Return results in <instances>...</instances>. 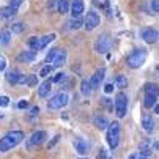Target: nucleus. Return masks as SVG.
Segmentation results:
<instances>
[{"label": "nucleus", "instance_id": "nucleus-45", "mask_svg": "<svg viewBox=\"0 0 159 159\" xmlns=\"http://www.w3.org/2000/svg\"><path fill=\"white\" fill-rule=\"evenodd\" d=\"M79 159H87V157H79Z\"/></svg>", "mask_w": 159, "mask_h": 159}, {"label": "nucleus", "instance_id": "nucleus-32", "mask_svg": "<svg viewBox=\"0 0 159 159\" xmlns=\"http://www.w3.org/2000/svg\"><path fill=\"white\" fill-rule=\"evenodd\" d=\"M22 5V0H10V5L8 7H11V8H14L16 11H17V8Z\"/></svg>", "mask_w": 159, "mask_h": 159}, {"label": "nucleus", "instance_id": "nucleus-5", "mask_svg": "<svg viewBox=\"0 0 159 159\" xmlns=\"http://www.w3.org/2000/svg\"><path fill=\"white\" fill-rule=\"evenodd\" d=\"M110 48H112V38L107 33L98 36V39L95 41V51L98 54H106L110 51Z\"/></svg>", "mask_w": 159, "mask_h": 159}, {"label": "nucleus", "instance_id": "nucleus-21", "mask_svg": "<svg viewBox=\"0 0 159 159\" xmlns=\"http://www.w3.org/2000/svg\"><path fill=\"white\" fill-rule=\"evenodd\" d=\"M11 41V32L10 30H0V46H7Z\"/></svg>", "mask_w": 159, "mask_h": 159}, {"label": "nucleus", "instance_id": "nucleus-42", "mask_svg": "<svg viewBox=\"0 0 159 159\" xmlns=\"http://www.w3.org/2000/svg\"><path fill=\"white\" fill-rule=\"evenodd\" d=\"M139 159H150V156H143V154H139Z\"/></svg>", "mask_w": 159, "mask_h": 159}, {"label": "nucleus", "instance_id": "nucleus-12", "mask_svg": "<svg viewBox=\"0 0 159 159\" xmlns=\"http://www.w3.org/2000/svg\"><path fill=\"white\" fill-rule=\"evenodd\" d=\"M142 38L148 43V44H153L157 41V32L154 29H143L142 30Z\"/></svg>", "mask_w": 159, "mask_h": 159}, {"label": "nucleus", "instance_id": "nucleus-25", "mask_svg": "<svg viewBox=\"0 0 159 159\" xmlns=\"http://www.w3.org/2000/svg\"><path fill=\"white\" fill-rule=\"evenodd\" d=\"M115 85H117L118 88H126V85H128V79H126V76L118 74L117 79H115Z\"/></svg>", "mask_w": 159, "mask_h": 159}, {"label": "nucleus", "instance_id": "nucleus-41", "mask_svg": "<svg viewBox=\"0 0 159 159\" xmlns=\"http://www.w3.org/2000/svg\"><path fill=\"white\" fill-rule=\"evenodd\" d=\"M38 113H39V109H38V107H33V109L30 110V115H38Z\"/></svg>", "mask_w": 159, "mask_h": 159}, {"label": "nucleus", "instance_id": "nucleus-22", "mask_svg": "<svg viewBox=\"0 0 159 159\" xmlns=\"http://www.w3.org/2000/svg\"><path fill=\"white\" fill-rule=\"evenodd\" d=\"M14 14H16V10L11 8V7H3V8H0V17H3V19L13 17Z\"/></svg>", "mask_w": 159, "mask_h": 159}, {"label": "nucleus", "instance_id": "nucleus-43", "mask_svg": "<svg viewBox=\"0 0 159 159\" xmlns=\"http://www.w3.org/2000/svg\"><path fill=\"white\" fill-rule=\"evenodd\" d=\"M128 159H137V154H131Z\"/></svg>", "mask_w": 159, "mask_h": 159}, {"label": "nucleus", "instance_id": "nucleus-13", "mask_svg": "<svg viewBox=\"0 0 159 159\" xmlns=\"http://www.w3.org/2000/svg\"><path fill=\"white\" fill-rule=\"evenodd\" d=\"M73 145H74V148H76V151H77L79 154H87V153H88V143H87L84 139L76 137V139L73 140Z\"/></svg>", "mask_w": 159, "mask_h": 159}, {"label": "nucleus", "instance_id": "nucleus-39", "mask_svg": "<svg viewBox=\"0 0 159 159\" xmlns=\"http://www.w3.org/2000/svg\"><path fill=\"white\" fill-rule=\"evenodd\" d=\"M104 92H106V93H112V92H113V85H112V84H107V85L104 87Z\"/></svg>", "mask_w": 159, "mask_h": 159}, {"label": "nucleus", "instance_id": "nucleus-29", "mask_svg": "<svg viewBox=\"0 0 159 159\" xmlns=\"http://www.w3.org/2000/svg\"><path fill=\"white\" fill-rule=\"evenodd\" d=\"M52 71H54V68H52L51 65H46V66H44L43 70H41V73H39V77H46V76H49Z\"/></svg>", "mask_w": 159, "mask_h": 159}, {"label": "nucleus", "instance_id": "nucleus-27", "mask_svg": "<svg viewBox=\"0 0 159 159\" xmlns=\"http://www.w3.org/2000/svg\"><path fill=\"white\" fill-rule=\"evenodd\" d=\"M145 92H147V95H154V96H157V85H156V84H147V85H145Z\"/></svg>", "mask_w": 159, "mask_h": 159}, {"label": "nucleus", "instance_id": "nucleus-36", "mask_svg": "<svg viewBox=\"0 0 159 159\" xmlns=\"http://www.w3.org/2000/svg\"><path fill=\"white\" fill-rule=\"evenodd\" d=\"M7 68V58L3 55H0V71H3Z\"/></svg>", "mask_w": 159, "mask_h": 159}, {"label": "nucleus", "instance_id": "nucleus-16", "mask_svg": "<svg viewBox=\"0 0 159 159\" xmlns=\"http://www.w3.org/2000/svg\"><path fill=\"white\" fill-rule=\"evenodd\" d=\"M35 58H36V52H33V51H24L17 55V60L20 63H32Z\"/></svg>", "mask_w": 159, "mask_h": 159}, {"label": "nucleus", "instance_id": "nucleus-10", "mask_svg": "<svg viewBox=\"0 0 159 159\" xmlns=\"http://www.w3.org/2000/svg\"><path fill=\"white\" fill-rule=\"evenodd\" d=\"M104 74H106L104 68H101V70H98V71L93 74V77L90 79V87H92V90H96V88L101 87V82L104 80Z\"/></svg>", "mask_w": 159, "mask_h": 159}, {"label": "nucleus", "instance_id": "nucleus-7", "mask_svg": "<svg viewBox=\"0 0 159 159\" xmlns=\"http://www.w3.org/2000/svg\"><path fill=\"white\" fill-rule=\"evenodd\" d=\"M66 104H68V95L66 93H58V95L51 98V101L48 102V107L51 110H58V109L65 107Z\"/></svg>", "mask_w": 159, "mask_h": 159}, {"label": "nucleus", "instance_id": "nucleus-44", "mask_svg": "<svg viewBox=\"0 0 159 159\" xmlns=\"http://www.w3.org/2000/svg\"><path fill=\"white\" fill-rule=\"evenodd\" d=\"M3 118V113H0V120H2Z\"/></svg>", "mask_w": 159, "mask_h": 159}, {"label": "nucleus", "instance_id": "nucleus-23", "mask_svg": "<svg viewBox=\"0 0 159 159\" xmlns=\"http://www.w3.org/2000/svg\"><path fill=\"white\" fill-rule=\"evenodd\" d=\"M156 101H157V96H154V95H145V102H143V106H145L147 109H151V107L156 106Z\"/></svg>", "mask_w": 159, "mask_h": 159}, {"label": "nucleus", "instance_id": "nucleus-30", "mask_svg": "<svg viewBox=\"0 0 159 159\" xmlns=\"http://www.w3.org/2000/svg\"><path fill=\"white\" fill-rule=\"evenodd\" d=\"M24 29H25V25H24V24H20V22H16V24L11 25L13 33H20V32H24Z\"/></svg>", "mask_w": 159, "mask_h": 159}, {"label": "nucleus", "instance_id": "nucleus-11", "mask_svg": "<svg viewBox=\"0 0 159 159\" xmlns=\"http://www.w3.org/2000/svg\"><path fill=\"white\" fill-rule=\"evenodd\" d=\"M66 57H68V54H66L65 49H57V54H55V57H54L51 66H52V68H60V66H63L65 61H66Z\"/></svg>", "mask_w": 159, "mask_h": 159}, {"label": "nucleus", "instance_id": "nucleus-3", "mask_svg": "<svg viewBox=\"0 0 159 159\" xmlns=\"http://www.w3.org/2000/svg\"><path fill=\"white\" fill-rule=\"evenodd\" d=\"M148 54L145 49H137V51H134L129 57H128V66L132 68V70H137V68H140L145 60H147Z\"/></svg>", "mask_w": 159, "mask_h": 159}, {"label": "nucleus", "instance_id": "nucleus-4", "mask_svg": "<svg viewBox=\"0 0 159 159\" xmlns=\"http://www.w3.org/2000/svg\"><path fill=\"white\" fill-rule=\"evenodd\" d=\"M55 39V33H51V35H44V36H39V38H32L30 39V48L33 52H39L43 51L44 48L48 46L49 43H52Z\"/></svg>", "mask_w": 159, "mask_h": 159}, {"label": "nucleus", "instance_id": "nucleus-28", "mask_svg": "<svg viewBox=\"0 0 159 159\" xmlns=\"http://www.w3.org/2000/svg\"><path fill=\"white\" fill-rule=\"evenodd\" d=\"M80 25H82L80 17H73V19H71V22H70V29H73V30H77Z\"/></svg>", "mask_w": 159, "mask_h": 159}, {"label": "nucleus", "instance_id": "nucleus-33", "mask_svg": "<svg viewBox=\"0 0 159 159\" xmlns=\"http://www.w3.org/2000/svg\"><path fill=\"white\" fill-rule=\"evenodd\" d=\"M35 84H36V76H27V82H25V85L33 87Z\"/></svg>", "mask_w": 159, "mask_h": 159}, {"label": "nucleus", "instance_id": "nucleus-8", "mask_svg": "<svg viewBox=\"0 0 159 159\" xmlns=\"http://www.w3.org/2000/svg\"><path fill=\"white\" fill-rule=\"evenodd\" d=\"M99 14L95 13V11H90L87 16H85V30L87 32H92L95 30L98 25H99Z\"/></svg>", "mask_w": 159, "mask_h": 159}, {"label": "nucleus", "instance_id": "nucleus-18", "mask_svg": "<svg viewBox=\"0 0 159 159\" xmlns=\"http://www.w3.org/2000/svg\"><path fill=\"white\" fill-rule=\"evenodd\" d=\"M142 126L147 132H153L154 131V120L151 118V115H143L142 117Z\"/></svg>", "mask_w": 159, "mask_h": 159}, {"label": "nucleus", "instance_id": "nucleus-6", "mask_svg": "<svg viewBox=\"0 0 159 159\" xmlns=\"http://www.w3.org/2000/svg\"><path fill=\"white\" fill-rule=\"evenodd\" d=\"M126 110H128V96L123 92H120L115 96V112L120 118H123L126 115Z\"/></svg>", "mask_w": 159, "mask_h": 159}, {"label": "nucleus", "instance_id": "nucleus-2", "mask_svg": "<svg viewBox=\"0 0 159 159\" xmlns=\"http://www.w3.org/2000/svg\"><path fill=\"white\" fill-rule=\"evenodd\" d=\"M107 143L112 150H115L120 143V123L113 121L107 126Z\"/></svg>", "mask_w": 159, "mask_h": 159}, {"label": "nucleus", "instance_id": "nucleus-19", "mask_svg": "<svg viewBox=\"0 0 159 159\" xmlns=\"http://www.w3.org/2000/svg\"><path fill=\"white\" fill-rule=\"evenodd\" d=\"M95 126H96L98 129L104 131V129H107V126H109V120H107L104 115H96V117H95Z\"/></svg>", "mask_w": 159, "mask_h": 159}, {"label": "nucleus", "instance_id": "nucleus-1", "mask_svg": "<svg viewBox=\"0 0 159 159\" xmlns=\"http://www.w3.org/2000/svg\"><path fill=\"white\" fill-rule=\"evenodd\" d=\"M22 140H24V132L22 131H11L5 135V137L0 139V151H8V150L14 148L16 145H19Z\"/></svg>", "mask_w": 159, "mask_h": 159}, {"label": "nucleus", "instance_id": "nucleus-24", "mask_svg": "<svg viewBox=\"0 0 159 159\" xmlns=\"http://www.w3.org/2000/svg\"><path fill=\"white\" fill-rule=\"evenodd\" d=\"M80 92H82V95L84 96H88L90 95V92H92V87H90V80H82V84H80Z\"/></svg>", "mask_w": 159, "mask_h": 159}, {"label": "nucleus", "instance_id": "nucleus-26", "mask_svg": "<svg viewBox=\"0 0 159 159\" xmlns=\"http://www.w3.org/2000/svg\"><path fill=\"white\" fill-rule=\"evenodd\" d=\"M68 10H70V0H58V11L65 14Z\"/></svg>", "mask_w": 159, "mask_h": 159}, {"label": "nucleus", "instance_id": "nucleus-17", "mask_svg": "<svg viewBox=\"0 0 159 159\" xmlns=\"http://www.w3.org/2000/svg\"><path fill=\"white\" fill-rule=\"evenodd\" d=\"M82 13H84V0H73V3H71L73 17H79Z\"/></svg>", "mask_w": 159, "mask_h": 159}, {"label": "nucleus", "instance_id": "nucleus-34", "mask_svg": "<svg viewBox=\"0 0 159 159\" xmlns=\"http://www.w3.org/2000/svg\"><path fill=\"white\" fill-rule=\"evenodd\" d=\"M66 79V74L65 73H58L54 79H52V82H61V80H65Z\"/></svg>", "mask_w": 159, "mask_h": 159}, {"label": "nucleus", "instance_id": "nucleus-14", "mask_svg": "<svg viewBox=\"0 0 159 159\" xmlns=\"http://www.w3.org/2000/svg\"><path fill=\"white\" fill-rule=\"evenodd\" d=\"M157 145L154 143H151V140H142L140 143H139V151H140V154H143V156H150L153 151V148H156Z\"/></svg>", "mask_w": 159, "mask_h": 159}, {"label": "nucleus", "instance_id": "nucleus-15", "mask_svg": "<svg viewBox=\"0 0 159 159\" xmlns=\"http://www.w3.org/2000/svg\"><path fill=\"white\" fill-rule=\"evenodd\" d=\"M52 90V80H44L39 87H38V96L41 98H46Z\"/></svg>", "mask_w": 159, "mask_h": 159}, {"label": "nucleus", "instance_id": "nucleus-9", "mask_svg": "<svg viewBox=\"0 0 159 159\" xmlns=\"http://www.w3.org/2000/svg\"><path fill=\"white\" fill-rule=\"evenodd\" d=\"M46 137H48V134L44 132V131H36V132H33L32 137L29 139V148H35V147L41 145L44 140H46Z\"/></svg>", "mask_w": 159, "mask_h": 159}, {"label": "nucleus", "instance_id": "nucleus-20", "mask_svg": "<svg viewBox=\"0 0 159 159\" xmlns=\"http://www.w3.org/2000/svg\"><path fill=\"white\" fill-rule=\"evenodd\" d=\"M19 77H20V73H19L17 70H10V71L7 73V80H8L10 84H13V85H16V84L19 82Z\"/></svg>", "mask_w": 159, "mask_h": 159}, {"label": "nucleus", "instance_id": "nucleus-31", "mask_svg": "<svg viewBox=\"0 0 159 159\" xmlns=\"http://www.w3.org/2000/svg\"><path fill=\"white\" fill-rule=\"evenodd\" d=\"M55 54H57V49H52V51L48 54V57H46V63H48V65H51V63H52V60H54Z\"/></svg>", "mask_w": 159, "mask_h": 159}, {"label": "nucleus", "instance_id": "nucleus-38", "mask_svg": "<svg viewBox=\"0 0 159 159\" xmlns=\"http://www.w3.org/2000/svg\"><path fill=\"white\" fill-rule=\"evenodd\" d=\"M58 140H60V135H55V137H54V140H52V142H49V143H48V148H49V150H51V148H52V147H54V145H55V143H57V142H58Z\"/></svg>", "mask_w": 159, "mask_h": 159}, {"label": "nucleus", "instance_id": "nucleus-40", "mask_svg": "<svg viewBox=\"0 0 159 159\" xmlns=\"http://www.w3.org/2000/svg\"><path fill=\"white\" fill-rule=\"evenodd\" d=\"M27 106H29V102H27V101H20V102L17 104V107H19V109H25Z\"/></svg>", "mask_w": 159, "mask_h": 159}, {"label": "nucleus", "instance_id": "nucleus-35", "mask_svg": "<svg viewBox=\"0 0 159 159\" xmlns=\"http://www.w3.org/2000/svg\"><path fill=\"white\" fill-rule=\"evenodd\" d=\"M8 104H10V98H8V96H0V106L5 107V106H8Z\"/></svg>", "mask_w": 159, "mask_h": 159}, {"label": "nucleus", "instance_id": "nucleus-37", "mask_svg": "<svg viewBox=\"0 0 159 159\" xmlns=\"http://www.w3.org/2000/svg\"><path fill=\"white\" fill-rule=\"evenodd\" d=\"M151 5H153V14H156L159 10V2L157 0H151Z\"/></svg>", "mask_w": 159, "mask_h": 159}]
</instances>
